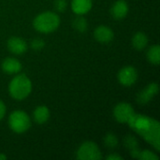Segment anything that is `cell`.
Returning a JSON list of instances; mask_svg holds the SVG:
<instances>
[{"label":"cell","instance_id":"52a82bcc","mask_svg":"<svg viewBox=\"0 0 160 160\" xmlns=\"http://www.w3.org/2000/svg\"><path fill=\"white\" fill-rule=\"evenodd\" d=\"M138 79V73L135 68L133 67H125L120 69L118 73V81L124 86L133 85Z\"/></svg>","mask_w":160,"mask_h":160},{"label":"cell","instance_id":"44dd1931","mask_svg":"<svg viewBox=\"0 0 160 160\" xmlns=\"http://www.w3.org/2000/svg\"><path fill=\"white\" fill-rule=\"evenodd\" d=\"M44 46H45V42L41 38H35L31 41V47L36 51H39L43 49Z\"/></svg>","mask_w":160,"mask_h":160},{"label":"cell","instance_id":"d6986e66","mask_svg":"<svg viewBox=\"0 0 160 160\" xmlns=\"http://www.w3.org/2000/svg\"><path fill=\"white\" fill-rule=\"evenodd\" d=\"M138 144H139V143H138V141H137V139H136L135 137L130 136V135H128V136L126 137V139H125V146H126L129 151L138 148V147H139Z\"/></svg>","mask_w":160,"mask_h":160},{"label":"cell","instance_id":"9c48e42d","mask_svg":"<svg viewBox=\"0 0 160 160\" xmlns=\"http://www.w3.org/2000/svg\"><path fill=\"white\" fill-rule=\"evenodd\" d=\"M8 48L12 53L22 54L27 50V44L24 39L18 37H12L8 40Z\"/></svg>","mask_w":160,"mask_h":160},{"label":"cell","instance_id":"5bb4252c","mask_svg":"<svg viewBox=\"0 0 160 160\" xmlns=\"http://www.w3.org/2000/svg\"><path fill=\"white\" fill-rule=\"evenodd\" d=\"M33 116H34V120L37 124L42 125L49 120L50 111L46 106H38L35 109Z\"/></svg>","mask_w":160,"mask_h":160},{"label":"cell","instance_id":"30bf717a","mask_svg":"<svg viewBox=\"0 0 160 160\" xmlns=\"http://www.w3.org/2000/svg\"><path fill=\"white\" fill-rule=\"evenodd\" d=\"M94 35L96 39L100 43H109L112 40L114 37L113 31L110 27L105 25H100L97 27Z\"/></svg>","mask_w":160,"mask_h":160},{"label":"cell","instance_id":"603a6c76","mask_svg":"<svg viewBox=\"0 0 160 160\" xmlns=\"http://www.w3.org/2000/svg\"><path fill=\"white\" fill-rule=\"evenodd\" d=\"M5 113H6V106H5V104L0 100V120L3 119Z\"/></svg>","mask_w":160,"mask_h":160},{"label":"cell","instance_id":"8fae6325","mask_svg":"<svg viewBox=\"0 0 160 160\" xmlns=\"http://www.w3.org/2000/svg\"><path fill=\"white\" fill-rule=\"evenodd\" d=\"M128 12V6L126 1L124 0H118L115 2L112 8H111V13L113 19L115 20H122L124 19Z\"/></svg>","mask_w":160,"mask_h":160},{"label":"cell","instance_id":"7c38bea8","mask_svg":"<svg viewBox=\"0 0 160 160\" xmlns=\"http://www.w3.org/2000/svg\"><path fill=\"white\" fill-rule=\"evenodd\" d=\"M2 69L4 72H6L8 74H15V73H18L19 71H21L22 64L16 58L8 57L3 61Z\"/></svg>","mask_w":160,"mask_h":160},{"label":"cell","instance_id":"ac0fdd59","mask_svg":"<svg viewBox=\"0 0 160 160\" xmlns=\"http://www.w3.org/2000/svg\"><path fill=\"white\" fill-rule=\"evenodd\" d=\"M104 144L110 149H114L118 144V139L114 134L109 133L104 138Z\"/></svg>","mask_w":160,"mask_h":160},{"label":"cell","instance_id":"5b68a950","mask_svg":"<svg viewBox=\"0 0 160 160\" xmlns=\"http://www.w3.org/2000/svg\"><path fill=\"white\" fill-rule=\"evenodd\" d=\"M77 158L81 160H98L101 158V153L95 142H85L79 147Z\"/></svg>","mask_w":160,"mask_h":160},{"label":"cell","instance_id":"e0dca14e","mask_svg":"<svg viewBox=\"0 0 160 160\" xmlns=\"http://www.w3.org/2000/svg\"><path fill=\"white\" fill-rule=\"evenodd\" d=\"M73 27L77 31L82 33V32L86 31V29H87V21L83 17H82V16L77 17L73 21Z\"/></svg>","mask_w":160,"mask_h":160},{"label":"cell","instance_id":"8992f818","mask_svg":"<svg viewBox=\"0 0 160 160\" xmlns=\"http://www.w3.org/2000/svg\"><path fill=\"white\" fill-rule=\"evenodd\" d=\"M135 114L132 106L126 102L117 104L113 109V116L118 123L125 124L128 123L131 117Z\"/></svg>","mask_w":160,"mask_h":160},{"label":"cell","instance_id":"277c9868","mask_svg":"<svg viewBox=\"0 0 160 160\" xmlns=\"http://www.w3.org/2000/svg\"><path fill=\"white\" fill-rule=\"evenodd\" d=\"M10 129L18 134L23 133L31 127V120L28 114L22 111H15L8 117Z\"/></svg>","mask_w":160,"mask_h":160},{"label":"cell","instance_id":"ba28073f","mask_svg":"<svg viewBox=\"0 0 160 160\" xmlns=\"http://www.w3.org/2000/svg\"><path fill=\"white\" fill-rule=\"evenodd\" d=\"M158 92V85L156 82L148 84L143 90H142L137 96V101L141 104H147L152 98H154Z\"/></svg>","mask_w":160,"mask_h":160},{"label":"cell","instance_id":"3957f363","mask_svg":"<svg viewBox=\"0 0 160 160\" xmlns=\"http://www.w3.org/2000/svg\"><path fill=\"white\" fill-rule=\"evenodd\" d=\"M32 90V83L29 78L25 75H18L14 77L8 85V92L9 95L17 99L22 100L29 96Z\"/></svg>","mask_w":160,"mask_h":160},{"label":"cell","instance_id":"7a4b0ae2","mask_svg":"<svg viewBox=\"0 0 160 160\" xmlns=\"http://www.w3.org/2000/svg\"><path fill=\"white\" fill-rule=\"evenodd\" d=\"M60 24V18L57 14L52 11H46L38 14L34 22L33 25L35 29L40 33H52L55 31Z\"/></svg>","mask_w":160,"mask_h":160},{"label":"cell","instance_id":"6da1fadb","mask_svg":"<svg viewBox=\"0 0 160 160\" xmlns=\"http://www.w3.org/2000/svg\"><path fill=\"white\" fill-rule=\"evenodd\" d=\"M128 123L136 132L152 143L158 150L159 149L160 128L157 121L142 114H134Z\"/></svg>","mask_w":160,"mask_h":160},{"label":"cell","instance_id":"4fadbf2b","mask_svg":"<svg viewBox=\"0 0 160 160\" xmlns=\"http://www.w3.org/2000/svg\"><path fill=\"white\" fill-rule=\"evenodd\" d=\"M92 8V0H72L71 8L74 13L83 15L89 12Z\"/></svg>","mask_w":160,"mask_h":160},{"label":"cell","instance_id":"d4e9b609","mask_svg":"<svg viewBox=\"0 0 160 160\" xmlns=\"http://www.w3.org/2000/svg\"><path fill=\"white\" fill-rule=\"evenodd\" d=\"M0 159H7V157L4 156L3 154H0Z\"/></svg>","mask_w":160,"mask_h":160},{"label":"cell","instance_id":"9a60e30c","mask_svg":"<svg viewBox=\"0 0 160 160\" xmlns=\"http://www.w3.org/2000/svg\"><path fill=\"white\" fill-rule=\"evenodd\" d=\"M147 44H148V38L142 32H138L133 36L132 45L136 50L142 51L147 46Z\"/></svg>","mask_w":160,"mask_h":160},{"label":"cell","instance_id":"cb8c5ba5","mask_svg":"<svg viewBox=\"0 0 160 160\" xmlns=\"http://www.w3.org/2000/svg\"><path fill=\"white\" fill-rule=\"evenodd\" d=\"M106 159H109V160H122L123 158H121L120 156L116 155V154H112V155L108 156V157L106 158Z\"/></svg>","mask_w":160,"mask_h":160},{"label":"cell","instance_id":"2e32d148","mask_svg":"<svg viewBox=\"0 0 160 160\" xmlns=\"http://www.w3.org/2000/svg\"><path fill=\"white\" fill-rule=\"evenodd\" d=\"M147 58L154 65H158L159 64L160 47L158 45H154V46L150 47V49L147 52Z\"/></svg>","mask_w":160,"mask_h":160},{"label":"cell","instance_id":"ffe728a7","mask_svg":"<svg viewBox=\"0 0 160 160\" xmlns=\"http://www.w3.org/2000/svg\"><path fill=\"white\" fill-rule=\"evenodd\" d=\"M139 159L158 160V157L157 155H155L153 152L149 151V150H144V151H141L140 156H139Z\"/></svg>","mask_w":160,"mask_h":160},{"label":"cell","instance_id":"7402d4cb","mask_svg":"<svg viewBox=\"0 0 160 160\" xmlns=\"http://www.w3.org/2000/svg\"><path fill=\"white\" fill-rule=\"evenodd\" d=\"M67 7H68V3L66 0H55L54 1V8L59 12L65 11Z\"/></svg>","mask_w":160,"mask_h":160}]
</instances>
